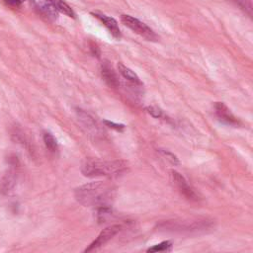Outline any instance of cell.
<instances>
[{
    "label": "cell",
    "instance_id": "14",
    "mask_svg": "<svg viewBox=\"0 0 253 253\" xmlns=\"http://www.w3.org/2000/svg\"><path fill=\"white\" fill-rule=\"evenodd\" d=\"M43 142L45 147L50 151V152H55L58 149V144L55 139V137L50 133V132H43L42 135Z\"/></svg>",
    "mask_w": 253,
    "mask_h": 253
},
{
    "label": "cell",
    "instance_id": "17",
    "mask_svg": "<svg viewBox=\"0 0 253 253\" xmlns=\"http://www.w3.org/2000/svg\"><path fill=\"white\" fill-rule=\"evenodd\" d=\"M159 152L173 165H177L179 164V160L177 158L176 155H174L172 152L170 151H167V150H163V149H159Z\"/></svg>",
    "mask_w": 253,
    "mask_h": 253
},
{
    "label": "cell",
    "instance_id": "3",
    "mask_svg": "<svg viewBox=\"0 0 253 253\" xmlns=\"http://www.w3.org/2000/svg\"><path fill=\"white\" fill-rule=\"evenodd\" d=\"M214 225L213 220L199 217V218H188V219H174L166 220L158 225L159 230L167 232H177L186 234L204 233L211 230Z\"/></svg>",
    "mask_w": 253,
    "mask_h": 253
},
{
    "label": "cell",
    "instance_id": "16",
    "mask_svg": "<svg viewBox=\"0 0 253 253\" xmlns=\"http://www.w3.org/2000/svg\"><path fill=\"white\" fill-rule=\"evenodd\" d=\"M145 110H146V112H147L151 117H153V118H155V119L164 118V113H163V111H162L160 108L156 107V106H148V107L145 108Z\"/></svg>",
    "mask_w": 253,
    "mask_h": 253
},
{
    "label": "cell",
    "instance_id": "7",
    "mask_svg": "<svg viewBox=\"0 0 253 253\" xmlns=\"http://www.w3.org/2000/svg\"><path fill=\"white\" fill-rule=\"evenodd\" d=\"M16 161L11 163V168L7 170L0 178V193L5 195L8 194L15 187L17 182V166Z\"/></svg>",
    "mask_w": 253,
    "mask_h": 253
},
{
    "label": "cell",
    "instance_id": "9",
    "mask_svg": "<svg viewBox=\"0 0 253 253\" xmlns=\"http://www.w3.org/2000/svg\"><path fill=\"white\" fill-rule=\"evenodd\" d=\"M214 110L217 118L229 126H239V121L234 117V115L231 113V111L228 109V107L223 104L222 102H216L214 105Z\"/></svg>",
    "mask_w": 253,
    "mask_h": 253
},
{
    "label": "cell",
    "instance_id": "10",
    "mask_svg": "<svg viewBox=\"0 0 253 253\" xmlns=\"http://www.w3.org/2000/svg\"><path fill=\"white\" fill-rule=\"evenodd\" d=\"M95 18H97L107 29L108 31L112 34V36L116 39H121L122 37V34H121V30H120V27L118 25V22L110 17V16H107L103 13H99V12H92L91 13Z\"/></svg>",
    "mask_w": 253,
    "mask_h": 253
},
{
    "label": "cell",
    "instance_id": "20",
    "mask_svg": "<svg viewBox=\"0 0 253 253\" xmlns=\"http://www.w3.org/2000/svg\"><path fill=\"white\" fill-rule=\"evenodd\" d=\"M7 5L11 6V7H14V8H17L19 6H21V4L25 1V0H3Z\"/></svg>",
    "mask_w": 253,
    "mask_h": 253
},
{
    "label": "cell",
    "instance_id": "13",
    "mask_svg": "<svg viewBox=\"0 0 253 253\" xmlns=\"http://www.w3.org/2000/svg\"><path fill=\"white\" fill-rule=\"evenodd\" d=\"M118 70H119V73L126 80L128 81L129 83L133 84L134 86H141L142 85V82L140 81L139 77L137 76V74L132 71L130 68H128L127 66H126L125 64L119 62L118 63Z\"/></svg>",
    "mask_w": 253,
    "mask_h": 253
},
{
    "label": "cell",
    "instance_id": "5",
    "mask_svg": "<svg viewBox=\"0 0 253 253\" xmlns=\"http://www.w3.org/2000/svg\"><path fill=\"white\" fill-rule=\"evenodd\" d=\"M170 173L172 181L176 188L178 189V191L181 193V195H183L189 201L198 202L200 199L199 195L194 190V188L188 183V181L184 178V176H182L179 172L175 170H171Z\"/></svg>",
    "mask_w": 253,
    "mask_h": 253
},
{
    "label": "cell",
    "instance_id": "1",
    "mask_svg": "<svg viewBox=\"0 0 253 253\" xmlns=\"http://www.w3.org/2000/svg\"><path fill=\"white\" fill-rule=\"evenodd\" d=\"M114 188L102 181L90 182L75 189L74 196L77 202L85 207L105 208L110 207L114 198Z\"/></svg>",
    "mask_w": 253,
    "mask_h": 253
},
{
    "label": "cell",
    "instance_id": "18",
    "mask_svg": "<svg viewBox=\"0 0 253 253\" xmlns=\"http://www.w3.org/2000/svg\"><path fill=\"white\" fill-rule=\"evenodd\" d=\"M236 4H238L242 9H248L249 14H251V2L250 0H233Z\"/></svg>",
    "mask_w": 253,
    "mask_h": 253
},
{
    "label": "cell",
    "instance_id": "8",
    "mask_svg": "<svg viewBox=\"0 0 253 253\" xmlns=\"http://www.w3.org/2000/svg\"><path fill=\"white\" fill-rule=\"evenodd\" d=\"M35 8L48 20H56L58 17V11L52 4L51 0H29Z\"/></svg>",
    "mask_w": 253,
    "mask_h": 253
},
{
    "label": "cell",
    "instance_id": "2",
    "mask_svg": "<svg viewBox=\"0 0 253 253\" xmlns=\"http://www.w3.org/2000/svg\"><path fill=\"white\" fill-rule=\"evenodd\" d=\"M125 160L88 159L81 165V172L86 177H118L127 170Z\"/></svg>",
    "mask_w": 253,
    "mask_h": 253
},
{
    "label": "cell",
    "instance_id": "4",
    "mask_svg": "<svg viewBox=\"0 0 253 253\" xmlns=\"http://www.w3.org/2000/svg\"><path fill=\"white\" fill-rule=\"evenodd\" d=\"M121 21L126 27H127L128 29H130L132 32L139 35L140 37L144 38L145 40L150 42H156L158 40V36L155 34V32L140 20L130 15L123 14L121 16Z\"/></svg>",
    "mask_w": 253,
    "mask_h": 253
},
{
    "label": "cell",
    "instance_id": "19",
    "mask_svg": "<svg viewBox=\"0 0 253 253\" xmlns=\"http://www.w3.org/2000/svg\"><path fill=\"white\" fill-rule=\"evenodd\" d=\"M104 124L116 130H123L125 128V126L122 124H116L114 122H110V121H104Z\"/></svg>",
    "mask_w": 253,
    "mask_h": 253
},
{
    "label": "cell",
    "instance_id": "12",
    "mask_svg": "<svg viewBox=\"0 0 253 253\" xmlns=\"http://www.w3.org/2000/svg\"><path fill=\"white\" fill-rule=\"evenodd\" d=\"M101 74L105 82L113 88H118L120 85V80L118 74L108 61H103L101 64Z\"/></svg>",
    "mask_w": 253,
    "mask_h": 253
},
{
    "label": "cell",
    "instance_id": "15",
    "mask_svg": "<svg viewBox=\"0 0 253 253\" xmlns=\"http://www.w3.org/2000/svg\"><path fill=\"white\" fill-rule=\"evenodd\" d=\"M172 248V243L169 240L162 241L147 249V252H168Z\"/></svg>",
    "mask_w": 253,
    "mask_h": 253
},
{
    "label": "cell",
    "instance_id": "6",
    "mask_svg": "<svg viewBox=\"0 0 253 253\" xmlns=\"http://www.w3.org/2000/svg\"><path fill=\"white\" fill-rule=\"evenodd\" d=\"M122 229V225L121 224H112L109 225L108 227H106L105 229H103L99 235L97 236V238L85 249L84 252H90L93 251L103 245H105L109 240H111L120 230Z\"/></svg>",
    "mask_w": 253,
    "mask_h": 253
},
{
    "label": "cell",
    "instance_id": "11",
    "mask_svg": "<svg viewBox=\"0 0 253 253\" xmlns=\"http://www.w3.org/2000/svg\"><path fill=\"white\" fill-rule=\"evenodd\" d=\"M77 115H78V119H79L80 123L82 124L83 127L86 129L87 132H89L92 135H98L101 133L100 126L96 123L95 119L92 118L89 114H87L86 112H84L82 110H78Z\"/></svg>",
    "mask_w": 253,
    "mask_h": 253
}]
</instances>
